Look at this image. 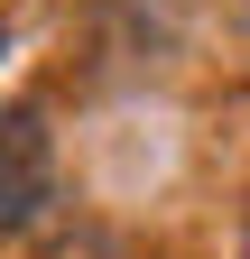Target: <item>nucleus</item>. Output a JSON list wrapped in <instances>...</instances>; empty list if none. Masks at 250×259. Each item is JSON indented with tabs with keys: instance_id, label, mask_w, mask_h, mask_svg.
Returning a JSON list of instances; mask_svg holds the SVG:
<instances>
[{
	"instance_id": "obj_1",
	"label": "nucleus",
	"mask_w": 250,
	"mask_h": 259,
	"mask_svg": "<svg viewBox=\"0 0 250 259\" xmlns=\"http://www.w3.org/2000/svg\"><path fill=\"white\" fill-rule=\"evenodd\" d=\"M56 204V148L28 102H0V232H37Z\"/></svg>"
},
{
	"instance_id": "obj_2",
	"label": "nucleus",
	"mask_w": 250,
	"mask_h": 259,
	"mask_svg": "<svg viewBox=\"0 0 250 259\" xmlns=\"http://www.w3.org/2000/svg\"><path fill=\"white\" fill-rule=\"evenodd\" d=\"M241 259H250V204H241Z\"/></svg>"
}]
</instances>
